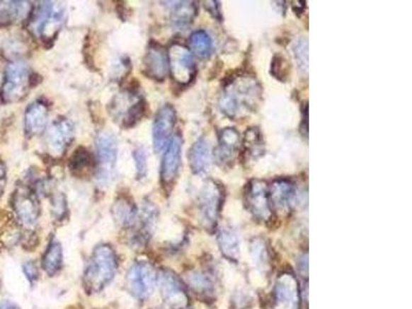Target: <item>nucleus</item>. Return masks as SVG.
Masks as SVG:
<instances>
[{
  "instance_id": "12",
  "label": "nucleus",
  "mask_w": 412,
  "mask_h": 309,
  "mask_svg": "<svg viewBox=\"0 0 412 309\" xmlns=\"http://www.w3.org/2000/svg\"><path fill=\"white\" fill-rule=\"evenodd\" d=\"M221 188L214 180H207L203 185L198 198L199 218L205 226H212L217 218L219 203H221Z\"/></svg>"
},
{
  "instance_id": "3",
  "label": "nucleus",
  "mask_w": 412,
  "mask_h": 309,
  "mask_svg": "<svg viewBox=\"0 0 412 309\" xmlns=\"http://www.w3.org/2000/svg\"><path fill=\"white\" fill-rule=\"evenodd\" d=\"M64 13L61 2L40 1L29 16V31L45 44L53 42L62 26Z\"/></svg>"
},
{
  "instance_id": "6",
  "label": "nucleus",
  "mask_w": 412,
  "mask_h": 309,
  "mask_svg": "<svg viewBox=\"0 0 412 309\" xmlns=\"http://www.w3.org/2000/svg\"><path fill=\"white\" fill-rule=\"evenodd\" d=\"M96 180L101 186L108 185L113 179L118 158V143L112 131L103 130L96 139Z\"/></svg>"
},
{
  "instance_id": "28",
  "label": "nucleus",
  "mask_w": 412,
  "mask_h": 309,
  "mask_svg": "<svg viewBox=\"0 0 412 309\" xmlns=\"http://www.w3.org/2000/svg\"><path fill=\"white\" fill-rule=\"evenodd\" d=\"M190 46L198 57H210L212 52V37L205 30L195 31L190 36Z\"/></svg>"
},
{
  "instance_id": "21",
  "label": "nucleus",
  "mask_w": 412,
  "mask_h": 309,
  "mask_svg": "<svg viewBox=\"0 0 412 309\" xmlns=\"http://www.w3.org/2000/svg\"><path fill=\"white\" fill-rule=\"evenodd\" d=\"M271 200L278 211H287L295 197V187L290 180H275L271 185Z\"/></svg>"
},
{
  "instance_id": "27",
  "label": "nucleus",
  "mask_w": 412,
  "mask_h": 309,
  "mask_svg": "<svg viewBox=\"0 0 412 309\" xmlns=\"http://www.w3.org/2000/svg\"><path fill=\"white\" fill-rule=\"evenodd\" d=\"M63 250L60 243L56 239H52L47 245L44 258H42V268L50 276L56 275L62 269Z\"/></svg>"
},
{
  "instance_id": "22",
  "label": "nucleus",
  "mask_w": 412,
  "mask_h": 309,
  "mask_svg": "<svg viewBox=\"0 0 412 309\" xmlns=\"http://www.w3.org/2000/svg\"><path fill=\"white\" fill-rule=\"evenodd\" d=\"M171 8V21L176 28H185L193 22L197 13V6L193 1L166 2Z\"/></svg>"
},
{
  "instance_id": "37",
  "label": "nucleus",
  "mask_w": 412,
  "mask_h": 309,
  "mask_svg": "<svg viewBox=\"0 0 412 309\" xmlns=\"http://www.w3.org/2000/svg\"><path fill=\"white\" fill-rule=\"evenodd\" d=\"M205 8H207L208 12L212 13L214 17L218 18L219 19V16H221V13H219V6L218 1H206L205 2Z\"/></svg>"
},
{
  "instance_id": "2",
  "label": "nucleus",
  "mask_w": 412,
  "mask_h": 309,
  "mask_svg": "<svg viewBox=\"0 0 412 309\" xmlns=\"http://www.w3.org/2000/svg\"><path fill=\"white\" fill-rule=\"evenodd\" d=\"M118 270V259L114 249L108 245H99L93 252L85 275L86 291L95 294L112 283Z\"/></svg>"
},
{
  "instance_id": "33",
  "label": "nucleus",
  "mask_w": 412,
  "mask_h": 309,
  "mask_svg": "<svg viewBox=\"0 0 412 309\" xmlns=\"http://www.w3.org/2000/svg\"><path fill=\"white\" fill-rule=\"evenodd\" d=\"M224 279H225L226 286L228 288H233L237 286H241L244 284L241 275L237 274L236 270L232 268L229 264H226V267H224Z\"/></svg>"
},
{
  "instance_id": "38",
  "label": "nucleus",
  "mask_w": 412,
  "mask_h": 309,
  "mask_svg": "<svg viewBox=\"0 0 412 309\" xmlns=\"http://www.w3.org/2000/svg\"><path fill=\"white\" fill-rule=\"evenodd\" d=\"M6 166H4V162L0 159V198H1L2 194H4V188H6Z\"/></svg>"
},
{
  "instance_id": "25",
  "label": "nucleus",
  "mask_w": 412,
  "mask_h": 309,
  "mask_svg": "<svg viewBox=\"0 0 412 309\" xmlns=\"http://www.w3.org/2000/svg\"><path fill=\"white\" fill-rule=\"evenodd\" d=\"M244 154L246 159H259L265 154V143L261 131L257 127H251L246 131L244 141Z\"/></svg>"
},
{
  "instance_id": "11",
  "label": "nucleus",
  "mask_w": 412,
  "mask_h": 309,
  "mask_svg": "<svg viewBox=\"0 0 412 309\" xmlns=\"http://www.w3.org/2000/svg\"><path fill=\"white\" fill-rule=\"evenodd\" d=\"M74 139V124L69 119L59 118L47 132V148L52 155L62 156Z\"/></svg>"
},
{
  "instance_id": "18",
  "label": "nucleus",
  "mask_w": 412,
  "mask_h": 309,
  "mask_svg": "<svg viewBox=\"0 0 412 309\" xmlns=\"http://www.w3.org/2000/svg\"><path fill=\"white\" fill-rule=\"evenodd\" d=\"M248 200L251 211L261 220H268L271 216L266 182L253 180L248 185Z\"/></svg>"
},
{
  "instance_id": "14",
  "label": "nucleus",
  "mask_w": 412,
  "mask_h": 309,
  "mask_svg": "<svg viewBox=\"0 0 412 309\" xmlns=\"http://www.w3.org/2000/svg\"><path fill=\"white\" fill-rule=\"evenodd\" d=\"M144 74L151 80L164 81L169 72L168 53L157 42H151L144 58Z\"/></svg>"
},
{
  "instance_id": "34",
  "label": "nucleus",
  "mask_w": 412,
  "mask_h": 309,
  "mask_svg": "<svg viewBox=\"0 0 412 309\" xmlns=\"http://www.w3.org/2000/svg\"><path fill=\"white\" fill-rule=\"evenodd\" d=\"M67 211V202L64 200V196L62 194L54 196L53 200H52V213H53L54 218L62 220Z\"/></svg>"
},
{
  "instance_id": "40",
  "label": "nucleus",
  "mask_w": 412,
  "mask_h": 309,
  "mask_svg": "<svg viewBox=\"0 0 412 309\" xmlns=\"http://www.w3.org/2000/svg\"><path fill=\"white\" fill-rule=\"evenodd\" d=\"M218 309H228L227 298H223L219 302Z\"/></svg>"
},
{
  "instance_id": "17",
  "label": "nucleus",
  "mask_w": 412,
  "mask_h": 309,
  "mask_svg": "<svg viewBox=\"0 0 412 309\" xmlns=\"http://www.w3.org/2000/svg\"><path fill=\"white\" fill-rule=\"evenodd\" d=\"M49 108L40 100L33 101L25 112L24 128L27 136L33 137L42 134L47 128Z\"/></svg>"
},
{
  "instance_id": "30",
  "label": "nucleus",
  "mask_w": 412,
  "mask_h": 309,
  "mask_svg": "<svg viewBox=\"0 0 412 309\" xmlns=\"http://www.w3.org/2000/svg\"><path fill=\"white\" fill-rule=\"evenodd\" d=\"M135 169H137V179L142 180L148 173V154L142 146H138L133 151Z\"/></svg>"
},
{
  "instance_id": "26",
  "label": "nucleus",
  "mask_w": 412,
  "mask_h": 309,
  "mask_svg": "<svg viewBox=\"0 0 412 309\" xmlns=\"http://www.w3.org/2000/svg\"><path fill=\"white\" fill-rule=\"evenodd\" d=\"M297 302L295 281L285 275L277 286V309H296Z\"/></svg>"
},
{
  "instance_id": "36",
  "label": "nucleus",
  "mask_w": 412,
  "mask_h": 309,
  "mask_svg": "<svg viewBox=\"0 0 412 309\" xmlns=\"http://www.w3.org/2000/svg\"><path fill=\"white\" fill-rule=\"evenodd\" d=\"M250 281L256 288H263L265 284H266L263 275L257 272V270H253V272H251Z\"/></svg>"
},
{
  "instance_id": "35",
  "label": "nucleus",
  "mask_w": 412,
  "mask_h": 309,
  "mask_svg": "<svg viewBox=\"0 0 412 309\" xmlns=\"http://www.w3.org/2000/svg\"><path fill=\"white\" fill-rule=\"evenodd\" d=\"M23 270L27 279H28L31 283H35V281H38L40 272H38V266H36L35 262H26V263L24 264Z\"/></svg>"
},
{
  "instance_id": "29",
  "label": "nucleus",
  "mask_w": 412,
  "mask_h": 309,
  "mask_svg": "<svg viewBox=\"0 0 412 309\" xmlns=\"http://www.w3.org/2000/svg\"><path fill=\"white\" fill-rule=\"evenodd\" d=\"M296 60L299 67L303 72L309 71V40L307 38H301L294 46Z\"/></svg>"
},
{
  "instance_id": "23",
  "label": "nucleus",
  "mask_w": 412,
  "mask_h": 309,
  "mask_svg": "<svg viewBox=\"0 0 412 309\" xmlns=\"http://www.w3.org/2000/svg\"><path fill=\"white\" fill-rule=\"evenodd\" d=\"M112 211L115 221L120 226L131 227L137 223L138 216L137 206L124 196L115 200Z\"/></svg>"
},
{
  "instance_id": "5",
  "label": "nucleus",
  "mask_w": 412,
  "mask_h": 309,
  "mask_svg": "<svg viewBox=\"0 0 412 309\" xmlns=\"http://www.w3.org/2000/svg\"><path fill=\"white\" fill-rule=\"evenodd\" d=\"M110 116L124 128L137 125L146 112L144 97L133 90H125L113 98L110 105Z\"/></svg>"
},
{
  "instance_id": "1",
  "label": "nucleus",
  "mask_w": 412,
  "mask_h": 309,
  "mask_svg": "<svg viewBox=\"0 0 412 309\" xmlns=\"http://www.w3.org/2000/svg\"><path fill=\"white\" fill-rule=\"evenodd\" d=\"M262 99V88L251 74H239L224 86L219 105L228 118L242 119L257 110Z\"/></svg>"
},
{
  "instance_id": "31",
  "label": "nucleus",
  "mask_w": 412,
  "mask_h": 309,
  "mask_svg": "<svg viewBox=\"0 0 412 309\" xmlns=\"http://www.w3.org/2000/svg\"><path fill=\"white\" fill-rule=\"evenodd\" d=\"M271 74L278 81H285L289 76L287 61L284 56L276 54L271 62Z\"/></svg>"
},
{
  "instance_id": "39",
  "label": "nucleus",
  "mask_w": 412,
  "mask_h": 309,
  "mask_svg": "<svg viewBox=\"0 0 412 309\" xmlns=\"http://www.w3.org/2000/svg\"><path fill=\"white\" fill-rule=\"evenodd\" d=\"M0 309H20L15 303L11 301H4L0 303Z\"/></svg>"
},
{
  "instance_id": "24",
  "label": "nucleus",
  "mask_w": 412,
  "mask_h": 309,
  "mask_svg": "<svg viewBox=\"0 0 412 309\" xmlns=\"http://www.w3.org/2000/svg\"><path fill=\"white\" fill-rule=\"evenodd\" d=\"M95 162L91 153L85 146H79L69 159V170L72 175L83 177L94 169Z\"/></svg>"
},
{
  "instance_id": "9",
  "label": "nucleus",
  "mask_w": 412,
  "mask_h": 309,
  "mask_svg": "<svg viewBox=\"0 0 412 309\" xmlns=\"http://www.w3.org/2000/svg\"><path fill=\"white\" fill-rule=\"evenodd\" d=\"M183 139L181 134L176 133L171 137L168 146H166L161 163V184L165 188H171L178 179L182 165Z\"/></svg>"
},
{
  "instance_id": "19",
  "label": "nucleus",
  "mask_w": 412,
  "mask_h": 309,
  "mask_svg": "<svg viewBox=\"0 0 412 309\" xmlns=\"http://www.w3.org/2000/svg\"><path fill=\"white\" fill-rule=\"evenodd\" d=\"M33 6L29 1H0V25L8 26L29 18Z\"/></svg>"
},
{
  "instance_id": "7",
  "label": "nucleus",
  "mask_w": 412,
  "mask_h": 309,
  "mask_svg": "<svg viewBox=\"0 0 412 309\" xmlns=\"http://www.w3.org/2000/svg\"><path fill=\"white\" fill-rule=\"evenodd\" d=\"M157 274L148 261H137L127 274V286L137 299L146 300L153 294Z\"/></svg>"
},
{
  "instance_id": "16",
  "label": "nucleus",
  "mask_w": 412,
  "mask_h": 309,
  "mask_svg": "<svg viewBox=\"0 0 412 309\" xmlns=\"http://www.w3.org/2000/svg\"><path fill=\"white\" fill-rule=\"evenodd\" d=\"M161 296L169 308L181 309L187 305V296L183 293L180 281L171 272H163L158 276Z\"/></svg>"
},
{
  "instance_id": "8",
  "label": "nucleus",
  "mask_w": 412,
  "mask_h": 309,
  "mask_svg": "<svg viewBox=\"0 0 412 309\" xmlns=\"http://www.w3.org/2000/svg\"><path fill=\"white\" fill-rule=\"evenodd\" d=\"M169 71L174 82L181 86L189 85L196 74L193 55L182 44L171 45L168 51Z\"/></svg>"
},
{
  "instance_id": "32",
  "label": "nucleus",
  "mask_w": 412,
  "mask_h": 309,
  "mask_svg": "<svg viewBox=\"0 0 412 309\" xmlns=\"http://www.w3.org/2000/svg\"><path fill=\"white\" fill-rule=\"evenodd\" d=\"M221 243L227 254L233 255L232 252L236 250L235 247H237L239 252H241V245H239L236 236H235L233 232L229 231V230H223L221 232Z\"/></svg>"
},
{
  "instance_id": "15",
  "label": "nucleus",
  "mask_w": 412,
  "mask_h": 309,
  "mask_svg": "<svg viewBox=\"0 0 412 309\" xmlns=\"http://www.w3.org/2000/svg\"><path fill=\"white\" fill-rule=\"evenodd\" d=\"M241 134L233 127H226L219 135L217 158L222 166H232L239 156Z\"/></svg>"
},
{
  "instance_id": "4",
  "label": "nucleus",
  "mask_w": 412,
  "mask_h": 309,
  "mask_svg": "<svg viewBox=\"0 0 412 309\" xmlns=\"http://www.w3.org/2000/svg\"><path fill=\"white\" fill-rule=\"evenodd\" d=\"M33 81V74L24 62H11L4 69V80L0 88L2 103L10 105L23 100L31 89Z\"/></svg>"
},
{
  "instance_id": "13",
  "label": "nucleus",
  "mask_w": 412,
  "mask_h": 309,
  "mask_svg": "<svg viewBox=\"0 0 412 309\" xmlns=\"http://www.w3.org/2000/svg\"><path fill=\"white\" fill-rule=\"evenodd\" d=\"M176 122V112L171 105H165L156 115L153 124V146L156 152L165 150L171 139Z\"/></svg>"
},
{
  "instance_id": "10",
  "label": "nucleus",
  "mask_w": 412,
  "mask_h": 309,
  "mask_svg": "<svg viewBox=\"0 0 412 309\" xmlns=\"http://www.w3.org/2000/svg\"><path fill=\"white\" fill-rule=\"evenodd\" d=\"M13 209L18 220L24 226L35 224L40 216V203L30 189L18 188L13 195Z\"/></svg>"
},
{
  "instance_id": "20",
  "label": "nucleus",
  "mask_w": 412,
  "mask_h": 309,
  "mask_svg": "<svg viewBox=\"0 0 412 309\" xmlns=\"http://www.w3.org/2000/svg\"><path fill=\"white\" fill-rule=\"evenodd\" d=\"M212 163V148L205 139H201L189 151V164L194 175H203Z\"/></svg>"
}]
</instances>
